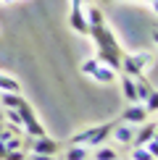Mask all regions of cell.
Instances as JSON below:
<instances>
[{
	"instance_id": "cell-1",
	"label": "cell",
	"mask_w": 158,
	"mask_h": 160,
	"mask_svg": "<svg viewBox=\"0 0 158 160\" xmlns=\"http://www.w3.org/2000/svg\"><path fill=\"white\" fill-rule=\"evenodd\" d=\"M111 129H113V123L90 126V129H84V131H76V134L69 139V144H84V147H97V144H105V142L111 139Z\"/></svg>"
},
{
	"instance_id": "cell-2",
	"label": "cell",
	"mask_w": 158,
	"mask_h": 160,
	"mask_svg": "<svg viewBox=\"0 0 158 160\" xmlns=\"http://www.w3.org/2000/svg\"><path fill=\"white\" fill-rule=\"evenodd\" d=\"M148 63H150V52L140 50V52H132V55H121V68L118 71H124L127 76L137 79V76H142V71H145Z\"/></svg>"
},
{
	"instance_id": "cell-3",
	"label": "cell",
	"mask_w": 158,
	"mask_h": 160,
	"mask_svg": "<svg viewBox=\"0 0 158 160\" xmlns=\"http://www.w3.org/2000/svg\"><path fill=\"white\" fill-rule=\"evenodd\" d=\"M24 150L29 152H40V155H58V150H61V142H55V139H50L48 134L42 137H24Z\"/></svg>"
},
{
	"instance_id": "cell-4",
	"label": "cell",
	"mask_w": 158,
	"mask_h": 160,
	"mask_svg": "<svg viewBox=\"0 0 158 160\" xmlns=\"http://www.w3.org/2000/svg\"><path fill=\"white\" fill-rule=\"evenodd\" d=\"M16 110H18V118H21V129H24V134H26V137H42V134H45L42 123L37 121L34 110H32V105L26 102V100L18 105Z\"/></svg>"
},
{
	"instance_id": "cell-5",
	"label": "cell",
	"mask_w": 158,
	"mask_h": 160,
	"mask_svg": "<svg viewBox=\"0 0 158 160\" xmlns=\"http://www.w3.org/2000/svg\"><path fill=\"white\" fill-rule=\"evenodd\" d=\"M87 34L95 39V45L97 48H118V42H116V34L111 32V26L108 24H97V26H90L87 29Z\"/></svg>"
},
{
	"instance_id": "cell-6",
	"label": "cell",
	"mask_w": 158,
	"mask_h": 160,
	"mask_svg": "<svg viewBox=\"0 0 158 160\" xmlns=\"http://www.w3.org/2000/svg\"><path fill=\"white\" fill-rule=\"evenodd\" d=\"M121 121L124 123H129V126H140L148 121V110H145V105L140 102H129L127 108L121 110Z\"/></svg>"
},
{
	"instance_id": "cell-7",
	"label": "cell",
	"mask_w": 158,
	"mask_h": 160,
	"mask_svg": "<svg viewBox=\"0 0 158 160\" xmlns=\"http://www.w3.org/2000/svg\"><path fill=\"white\" fill-rule=\"evenodd\" d=\"M121 55H124L121 48H97V52H95L97 63L108 66V68H113V71L121 68Z\"/></svg>"
},
{
	"instance_id": "cell-8",
	"label": "cell",
	"mask_w": 158,
	"mask_h": 160,
	"mask_svg": "<svg viewBox=\"0 0 158 160\" xmlns=\"http://www.w3.org/2000/svg\"><path fill=\"white\" fill-rule=\"evenodd\" d=\"M69 26L74 32H79V34H87V18H84V8L82 3H71V13H69Z\"/></svg>"
},
{
	"instance_id": "cell-9",
	"label": "cell",
	"mask_w": 158,
	"mask_h": 160,
	"mask_svg": "<svg viewBox=\"0 0 158 160\" xmlns=\"http://www.w3.org/2000/svg\"><path fill=\"white\" fill-rule=\"evenodd\" d=\"M150 139H155V121L153 118H148L145 123H140V131H134V139H132V147H142Z\"/></svg>"
},
{
	"instance_id": "cell-10",
	"label": "cell",
	"mask_w": 158,
	"mask_h": 160,
	"mask_svg": "<svg viewBox=\"0 0 158 160\" xmlns=\"http://www.w3.org/2000/svg\"><path fill=\"white\" fill-rule=\"evenodd\" d=\"M111 137L116 139L121 147H132V139H134V129H132L129 123H113V129H111Z\"/></svg>"
},
{
	"instance_id": "cell-11",
	"label": "cell",
	"mask_w": 158,
	"mask_h": 160,
	"mask_svg": "<svg viewBox=\"0 0 158 160\" xmlns=\"http://www.w3.org/2000/svg\"><path fill=\"white\" fill-rule=\"evenodd\" d=\"M92 79H95L97 84H113V82H116V71L108 68V66H103V63H97V68H95V74H92Z\"/></svg>"
},
{
	"instance_id": "cell-12",
	"label": "cell",
	"mask_w": 158,
	"mask_h": 160,
	"mask_svg": "<svg viewBox=\"0 0 158 160\" xmlns=\"http://www.w3.org/2000/svg\"><path fill=\"white\" fill-rule=\"evenodd\" d=\"M24 102L21 92H0V108L8 110V108H18Z\"/></svg>"
},
{
	"instance_id": "cell-13",
	"label": "cell",
	"mask_w": 158,
	"mask_h": 160,
	"mask_svg": "<svg viewBox=\"0 0 158 160\" xmlns=\"http://www.w3.org/2000/svg\"><path fill=\"white\" fill-rule=\"evenodd\" d=\"M118 82H121V92H124V97H127V102H137V89H134V79L132 76H116Z\"/></svg>"
},
{
	"instance_id": "cell-14",
	"label": "cell",
	"mask_w": 158,
	"mask_h": 160,
	"mask_svg": "<svg viewBox=\"0 0 158 160\" xmlns=\"http://www.w3.org/2000/svg\"><path fill=\"white\" fill-rule=\"evenodd\" d=\"M63 160H90V147H84V144H69Z\"/></svg>"
},
{
	"instance_id": "cell-15",
	"label": "cell",
	"mask_w": 158,
	"mask_h": 160,
	"mask_svg": "<svg viewBox=\"0 0 158 160\" xmlns=\"http://www.w3.org/2000/svg\"><path fill=\"white\" fill-rule=\"evenodd\" d=\"M92 160H118V150L116 147H108V144H97Z\"/></svg>"
},
{
	"instance_id": "cell-16",
	"label": "cell",
	"mask_w": 158,
	"mask_h": 160,
	"mask_svg": "<svg viewBox=\"0 0 158 160\" xmlns=\"http://www.w3.org/2000/svg\"><path fill=\"white\" fill-rule=\"evenodd\" d=\"M84 18H87V26H97V24H105V13L97 8V5H90L84 11Z\"/></svg>"
},
{
	"instance_id": "cell-17",
	"label": "cell",
	"mask_w": 158,
	"mask_h": 160,
	"mask_svg": "<svg viewBox=\"0 0 158 160\" xmlns=\"http://www.w3.org/2000/svg\"><path fill=\"white\" fill-rule=\"evenodd\" d=\"M0 92H21V84L8 74H0Z\"/></svg>"
},
{
	"instance_id": "cell-18",
	"label": "cell",
	"mask_w": 158,
	"mask_h": 160,
	"mask_svg": "<svg viewBox=\"0 0 158 160\" xmlns=\"http://www.w3.org/2000/svg\"><path fill=\"white\" fill-rule=\"evenodd\" d=\"M97 68V58H87V61H82V66H79V71H82L84 76H92Z\"/></svg>"
},
{
	"instance_id": "cell-19",
	"label": "cell",
	"mask_w": 158,
	"mask_h": 160,
	"mask_svg": "<svg viewBox=\"0 0 158 160\" xmlns=\"http://www.w3.org/2000/svg\"><path fill=\"white\" fill-rule=\"evenodd\" d=\"M3 142H5V150H24V142H21V137H16V134L5 137Z\"/></svg>"
},
{
	"instance_id": "cell-20",
	"label": "cell",
	"mask_w": 158,
	"mask_h": 160,
	"mask_svg": "<svg viewBox=\"0 0 158 160\" xmlns=\"http://www.w3.org/2000/svg\"><path fill=\"white\" fill-rule=\"evenodd\" d=\"M155 97H158L155 92L145 97V110H148V116H155V110H158V100H155Z\"/></svg>"
},
{
	"instance_id": "cell-21",
	"label": "cell",
	"mask_w": 158,
	"mask_h": 160,
	"mask_svg": "<svg viewBox=\"0 0 158 160\" xmlns=\"http://www.w3.org/2000/svg\"><path fill=\"white\" fill-rule=\"evenodd\" d=\"M132 160H155V155H150L145 147H134L132 150Z\"/></svg>"
},
{
	"instance_id": "cell-22",
	"label": "cell",
	"mask_w": 158,
	"mask_h": 160,
	"mask_svg": "<svg viewBox=\"0 0 158 160\" xmlns=\"http://www.w3.org/2000/svg\"><path fill=\"white\" fill-rule=\"evenodd\" d=\"M3 160H26V150H8Z\"/></svg>"
},
{
	"instance_id": "cell-23",
	"label": "cell",
	"mask_w": 158,
	"mask_h": 160,
	"mask_svg": "<svg viewBox=\"0 0 158 160\" xmlns=\"http://www.w3.org/2000/svg\"><path fill=\"white\" fill-rule=\"evenodd\" d=\"M26 160H53V155H40V152H32V155H26Z\"/></svg>"
},
{
	"instance_id": "cell-24",
	"label": "cell",
	"mask_w": 158,
	"mask_h": 160,
	"mask_svg": "<svg viewBox=\"0 0 158 160\" xmlns=\"http://www.w3.org/2000/svg\"><path fill=\"white\" fill-rule=\"evenodd\" d=\"M5 152H8V150H5V142H3V139H0V160L5 158Z\"/></svg>"
},
{
	"instance_id": "cell-25",
	"label": "cell",
	"mask_w": 158,
	"mask_h": 160,
	"mask_svg": "<svg viewBox=\"0 0 158 160\" xmlns=\"http://www.w3.org/2000/svg\"><path fill=\"white\" fill-rule=\"evenodd\" d=\"M0 139H5V131H3V123H0Z\"/></svg>"
},
{
	"instance_id": "cell-26",
	"label": "cell",
	"mask_w": 158,
	"mask_h": 160,
	"mask_svg": "<svg viewBox=\"0 0 158 160\" xmlns=\"http://www.w3.org/2000/svg\"><path fill=\"white\" fill-rule=\"evenodd\" d=\"M142 3H155V0H142Z\"/></svg>"
},
{
	"instance_id": "cell-27",
	"label": "cell",
	"mask_w": 158,
	"mask_h": 160,
	"mask_svg": "<svg viewBox=\"0 0 158 160\" xmlns=\"http://www.w3.org/2000/svg\"><path fill=\"white\" fill-rule=\"evenodd\" d=\"M100 3H111V0H100Z\"/></svg>"
}]
</instances>
